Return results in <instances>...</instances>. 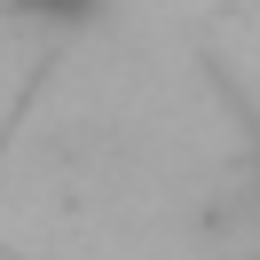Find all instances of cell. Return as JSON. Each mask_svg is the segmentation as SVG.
I'll use <instances>...</instances> for the list:
<instances>
[{
	"mask_svg": "<svg viewBox=\"0 0 260 260\" xmlns=\"http://www.w3.org/2000/svg\"><path fill=\"white\" fill-rule=\"evenodd\" d=\"M16 16H32V24H87V16H103V0H8Z\"/></svg>",
	"mask_w": 260,
	"mask_h": 260,
	"instance_id": "6da1fadb",
	"label": "cell"
}]
</instances>
